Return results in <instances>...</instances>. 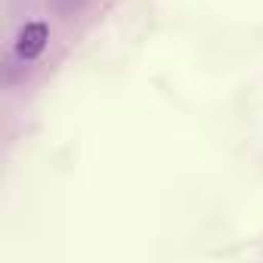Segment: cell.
<instances>
[{"label":"cell","instance_id":"cell-1","mask_svg":"<svg viewBox=\"0 0 263 263\" xmlns=\"http://www.w3.org/2000/svg\"><path fill=\"white\" fill-rule=\"evenodd\" d=\"M47 41H50L47 25H44V22H28V25L19 31V37H16V50H19L22 59H37V56L44 53Z\"/></svg>","mask_w":263,"mask_h":263},{"label":"cell","instance_id":"cell-2","mask_svg":"<svg viewBox=\"0 0 263 263\" xmlns=\"http://www.w3.org/2000/svg\"><path fill=\"white\" fill-rule=\"evenodd\" d=\"M50 4H53V10H56V13L68 16V13H78V10L84 7V0H50Z\"/></svg>","mask_w":263,"mask_h":263}]
</instances>
